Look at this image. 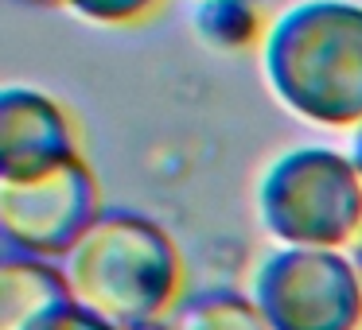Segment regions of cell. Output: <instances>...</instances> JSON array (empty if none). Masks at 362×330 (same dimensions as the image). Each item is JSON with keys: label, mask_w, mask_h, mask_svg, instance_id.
Instances as JSON below:
<instances>
[{"label": "cell", "mask_w": 362, "mask_h": 330, "mask_svg": "<svg viewBox=\"0 0 362 330\" xmlns=\"http://www.w3.org/2000/svg\"><path fill=\"white\" fill-rule=\"evenodd\" d=\"M351 164H354V171L362 175V121L354 125V133H351Z\"/></svg>", "instance_id": "7c38bea8"}, {"label": "cell", "mask_w": 362, "mask_h": 330, "mask_svg": "<svg viewBox=\"0 0 362 330\" xmlns=\"http://www.w3.org/2000/svg\"><path fill=\"white\" fill-rule=\"evenodd\" d=\"M74 303L63 268L43 257H8L0 264V330H43Z\"/></svg>", "instance_id": "52a82bcc"}, {"label": "cell", "mask_w": 362, "mask_h": 330, "mask_svg": "<svg viewBox=\"0 0 362 330\" xmlns=\"http://www.w3.org/2000/svg\"><path fill=\"white\" fill-rule=\"evenodd\" d=\"M156 4L160 0H63V8H74L94 24H133V20L148 16Z\"/></svg>", "instance_id": "30bf717a"}, {"label": "cell", "mask_w": 362, "mask_h": 330, "mask_svg": "<svg viewBox=\"0 0 362 330\" xmlns=\"http://www.w3.org/2000/svg\"><path fill=\"white\" fill-rule=\"evenodd\" d=\"M24 4H40V8H55V4H63V0H24Z\"/></svg>", "instance_id": "5bb4252c"}, {"label": "cell", "mask_w": 362, "mask_h": 330, "mask_svg": "<svg viewBox=\"0 0 362 330\" xmlns=\"http://www.w3.org/2000/svg\"><path fill=\"white\" fill-rule=\"evenodd\" d=\"M265 82L315 125L362 121V4L300 0L265 32Z\"/></svg>", "instance_id": "6da1fadb"}, {"label": "cell", "mask_w": 362, "mask_h": 330, "mask_svg": "<svg viewBox=\"0 0 362 330\" xmlns=\"http://www.w3.org/2000/svg\"><path fill=\"white\" fill-rule=\"evenodd\" d=\"M175 330H269L261 311L253 307L250 295H230V291H214L203 295L180 314Z\"/></svg>", "instance_id": "9c48e42d"}, {"label": "cell", "mask_w": 362, "mask_h": 330, "mask_svg": "<svg viewBox=\"0 0 362 330\" xmlns=\"http://www.w3.org/2000/svg\"><path fill=\"white\" fill-rule=\"evenodd\" d=\"M346 257H351L354 272H358V280H362V229L354 233V241H351V252H346Z\"/></svg>", "instance_id": "4fadbf2b"}, {"label": "cell", "mask_w": 362, "mask_h": 330, "mask_svg": "<svg viewBox=\"0 0 362 330\" xmlns=\"http://www.w3.org/2000/svg\"><path fill=\"white\" fill-rule=\"evenodd\" d=\"M74 156L78 136L63 105L28 86H8L0 94V179L40 175Z\"/></svg>", "instance_id": "8992f818"}, {"label": "cell", "mask_w": 362, "mask_h": 330, "mask_svg": "<svg viewBox=\"0 0 362 330\" xmlns=\"http://www.w3.org/2000/svg\"><path fill=\"white\" fill-rule=\"evenodd\" d=\"M191 32L203 47L218 51V55L245 51L261 35L257 4L253 0H195Z\"/></svg>", "instance_id": "ba28073f"}, {"label": "cell", "mask_w": 362, "mask_h": 330, "mask_svg": "<svg viewBox=\"0 0 362 330\" xmlns=\"http://www.w3.org/2000/svg\"><path fill=\"white\" fill-rule=\"evenodd\" d=\"M250 299L269 330H358L362 322V280L339 249H273L253 272Z\"/></svg>", "instance_id": "277c9868"}, {"label": "cell", "mask_w": 362, "mask_h": 330, "mask_svg": "<svg viewBox=\"0 0 362 330\" xmlns=\"http://www.w3.org/2000/svg\"><path fill=\"white\" fill-rule=\"evenodd\" d=\"M74 303L117 330H156L180 295V252L144 214H102L63 257Z\"/></svg>", "instance_id": "7a4b0ae2"}, {"label": "cell", "mask_w": 362, "mask_h": 330, "mask_svg": "<svg viewBox=\"0 0 362 330\" xmlns=\"http://www.w3.org/2000/svg\"><path fill=\"white\" fill-rule=\"evenodd\" d=\"M43 330H117V326H113V322H105L102 314H94V311H86V307L71 303L63 314H55V319H51Z\"/></svg>", "instance_id": "8fae6325"}, {"label": "cell", "mask_w": 362, "mask_h": 330, "mask_svg": "<svg viewBox=\"0 0 362 330\" xmlns=\"http://www.w3.org/2000/svg\"><path fill=\"white\" fill-rule=\"evenodd\" d=\"M98 218V179L82 156L40 175L0 179V233L24 257H66Z\"/></svg>", "instance_id": "5b68a950"}, {"label": "cell", "mask_w": 362, "mask_h": 330, "mask_svg": "<svg viewBox=\"0 0 362 330\" xmlns=\"http://www.w3.org/2000/svg\"><path fill=\"white\" fill-rule=\"evenodd\" d=\"M257 214L281 245H351L362 229V175L331 148L281 152L257 183Z\"/></svg>", "instance_id": "3957f363"}]
</instances>
